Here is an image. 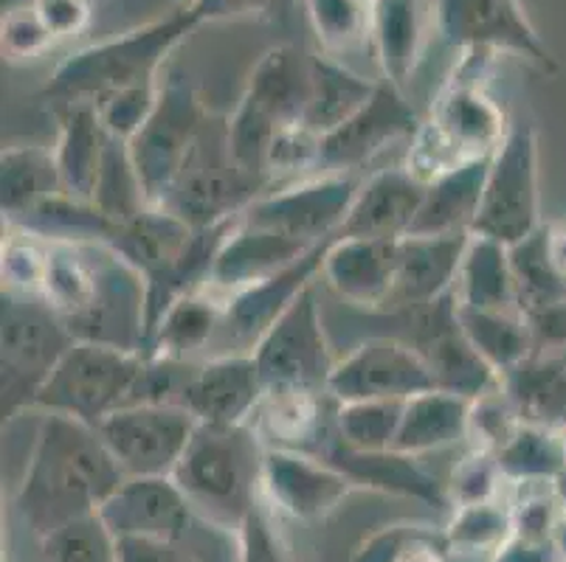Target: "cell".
Here are the masks:
<instances>
[{"mask_svg": "<svg viewBox=\"0 0 566 562\" xmlns=\"http://www.w3.org/2000/svg\"><path fill=\"white\" fill-rule=\"evenodd\" d=\"M305 9L322 54L344 56L373 45V7L361 0H305Z\"/></svg>", "mask_w": 566, "mask_h": 562, "instance_id": "60d3db41", "label": "cell"}, {"mask_svg": "<svg viewBox=\"0 0 566 562\" xmlns=\"http://www.w3.org/2000/svg\"><path fill=\"white\" fill-rule=\"evenodd\" d=\"M63 194L54 147L9 144L0 155V209L9 223H23L40 205Z\"/></svg>", "mask_w": 566, "mask_h": 562, "instance_id": "4dcf8cb0", "label": "cell"}, {"mask_svg": "<svg viewBox=\"0 0 566 562\" xmlns=\"http://www.w3.org/2000/svg\"><path fill=\"white\" fill-rule=\"evenodd\" d=\"M125 478L99 427L65 414H40L14 507L43 540L65 523L99 512Z\"/></svg>", "mask_w": 566, "mask_h": 562, "instance_id": "6da1fadb", "label": "cell"}, {"mask_svg": "<svg viewBox=\"0 0 566 562\" xmlns=\"http://www.w3.org/2000/svg\"><path fill=\"white\" fill-rule=\"evenodd\" d=\"M118 562H203L198 554L184 549V540L122 538L116 540Z\"/></svg>", "mask_w": 566, "mask_h": 562, "instance_id": "f5cc1de1", "label": "cell"}, {"mask_svg": "<svg viewBox=\"0 0 566 562\" xmlns=\"http://www.w3.org/2000/svg\"><path fill=\"white\" fill-rule=\"evenodd\" d=\"M311 105L305 113V127L316 132L336 130L338 124L347 121L355 110H361L373 99L378 82L364 79L355 71H349L338 56L331 54H311Z\"/></svg>", "mask_w": 566, "mask_h": 562, "instance_id": "d590c367", "label": "cell"}, {"mask_svg": "<svg viewBox=\"0 0 566 562\" xmlns=\"http://www.w3.org/2000/svg\"><path fill=\"white\" fill-rule=\"evenodd\" d=\"M426 183L406 167L380 169L361 180L347 220L333 240H403L423 205Z\"/></svg>", "mask_w": 566, "mask_h": 562, "instance_id": "603a6c76", "label": "cell"}, {"mask_svg": "<svg viewBox=\"0 0 566 562\" xmlns=\"http://www.w3.org/2000/svg\"><path fill=\"white\" fill-rule=\"evenodd\" d=\"M96 427L125 476H172L198 420L172 402H130Z\"/></svg>", "mask_w": 566, "mask_h": 562, "instance_id": "7c38bea8", "label": "cell"}, {"mask_svg": "<svg viewBox=\"0 0 566 562\" xmlns=\"http://www.w3.org/2000/svg\"><path fill=\"white\" fill-rule=\"evenodd\" d=\"M311 87V54L296 45H276L260 56L229 116L231 149L245 172L271 183L268 149L285 127L305 124Z\"/></svg>", "mask_w": 566, "mask_h": 562, "instance_id": "277c9868", "label": "cell"}, {"mask_svg": "<svg viewBox=\"0 0 566 562\" xmlns=\"http://www.w3.org/2000/svg\"><path fill=\"white\" fill-rule=\"evenodd\" d=\"M361 3H367V7H375V3H378V0H361Z\"/></svg>", "mask_w": 566, "mask_h": 562, "instance_id": "94428289", "label": "cell"}, {"mask_svg": "<svg viewBox=\"0 0 566 562\" xmlns=\"http://www.w3.org/2000/svg\"><path fill=\"white\" fill-rule=\"evenodd\" d=\"M547 247L555 267L566 276V223H547Z\"/></svg>", "mask_w": 566, "mask_h": 562, "instance_id": "6f0895ef", "label": "cell"}, {"mask_svg": "<svg viewBox=\"0 0 566 562\" xmlns=\"http://www.w3.org/2000/svg\"><path fill=\"white\" fill-rule=\"evenodd\" d=\"M513 278H516L518 307L524 316L566 304V276L555 267L547 247V223L533 236L511 247Z\"/></svg>", "mask_w": 566, "mask_h": 562, "instance_id": "f35d334b", "label": "cell"}, {"mask_svg": "<svg viewBox=\"0 0 566 562\" xmlns=\"http://www.w3.org/2000/svg\"><path fill=\"white\" fill-rule=\"evenodd\" d=\"M542 161L538 132L530 121H513L491 155L480 214L471 234L513 247L542 229Z\"/></svg>", "mask_w": 566, "mask_h": 562, "instance_id": "ba28073f", "label": "cell"}, {"mask_svg": "<svg viewBox=\"0 0 566 562\" xmlns=\"http://www.w3.org/2000/svg\"><path fill=\"white\" fill-rule=\"evenodd\" d=\"M564 445H566V433H564Z\"/></svg>", "mask_w": 566, "mask_h": 562, "instance_id": "6125c7cd", "label": "cell"}, {"mask_svg": "<svg viewBox=\"0 0 566 562\" xmlns=\"http://www.w3.org/2000/svg\"><path fill=\"white\" fill-rule=\"evenodd\" d=\"M49 265V240L12 225L3 240V290L40 296Z\"/></svg>", "mask_w": 566, "mask_h": 562, "instance_id": "f6af8a7d", "label": "cell"}, {"mask_svg": "<svg viewBox=\"0 0 566 562\" xmlns=\"http://www.w3.org/2000/svg\"><path fill=\"white\" fill-rule=\"evenodd\" d=\"M491 60L493 54L465 51L460 68L454 71L449 85L442 87L431 107L429 124L462 163L491 158L511 130V121L504 118V110L493 102L482 82L485 65Z\"/></svg>", "mask_w": 566, "mask_h": 562, "instance_id": "5bb4252c", "label": "cell"}, {"mask_svg": "<svg viewBox=\"0 0 566 562\" xmlns=\"http://www.w3.org/2000/svg\"><path fill=\"white\" fill-rule=\"evenodd\" d=\"M502 389L524 425L566 433V349H538L502 374Z\"/></svg>", "mask_w": 566, "mask_h": 562, "instance_id": "f546056e", "label": "cell"}, {"mask_svg": "<svg viewBox=\"0 0 566 562\" xmlns=\"http://www.w3.org/2000/svg\"><path fill=\"white\" fill-rule=\"evenodd\" d=\"M265 442L254 425H203L198 422L172 478L195 512L220 526L243 523L262 501Z\"/></svg>", "mask_w": 566, "mask_h": 562, "instance_id": "3957f363", "label": "cell"}, {"mask_svg": "<svg viewBox=\"0 0 566 562\" xmlns=\"http://www.w3.org/2000/svg\"><path fill=\"white\" fill-rule=\"evenodd\" d=\"M313 247L318 245H307L293 236L260 229V225H251L237 216L220 245L206 290L226 304V298L237 296L245 287L260 285L285 267L296 265L302 256L311 254Z\"/></svg>", "mask_w": 566, "mask_h": 562, "instance_id": "44dd1931", "label": "cell"}, {"mask_svg": "<svg viewBox=\"0 0 566 562\" xmlns=\"http://www.w3.org/2000/svg\"><path fill=\"white\" fill-rule=\"evenodd\" d=\"M406 316L415 321L411 343L429 363L437 389L473 402L502 385L499 371L471 347V340L462 332L457 318V293Z\"/></svg>", "mask_w": 566, "mask_h": 562, "instance_id": "e0dca14e", "label": "cell"}, {"mask_svg": "<svg viewBox=\"0 0 566 562\" xmlns=\"http://www.w3.org/2000/svg\"><path fill=\"white\" fill-rule=\"evenodd\" d=\"M355 489L358 487L353 478L324 456L265 447L262 501L280 515L305 520V523L324 520L336 512Z\"/></svg>", "mask_w": 566, "mask_h": 562, "instance_id": "ac0fdd59", "label": "cell"}, {"mask_svg": "<svg viewBox=\"0 0 566 562\" xmlns=\"http://www.w3.org/2000/svg\"><path fill=\"white\" fill-rule=\"evenodd\" d=\"M499 473L507 484H555L566 473L564 433L524 425L496 453Z\"/></svg>", "mask_w": 566, "mask_h": 562, "instance_id": "74e56055", "label": "cell"}, {"mask_svg": "<svg viewBox=\"0 0 566 562\" xmlns=\"http://www.w3.org/2000/svg\"><path fill=\"white\" fill-rule=\"evenodd\" d=\"M91 203L111 223H130V220H136L138 214L150 209L142 174L133 163L130 144L122 141V138L111 136V141H107L105 161H102V172L94 185Z\"/></svg>", "mask_w": 566, "mask_h": 562, "instance_id": "ab89813d", "label": "cell"}, {"mask_svg": "<svg viewBox=\"0 0 566 562\" xmlns=\"http://www.w3.org/2000/svg\"><path fill=\"white\" fill-rule=\"evenodd\" d=\"M251 352H223L192 365L181 405L203 425H251L265 400Z\"/></svg>", "mask_w": 566, "mask_h": 562, "instance_id": "d6986e66", "label": "cell"}, {"mask_svg": "<svg viewBox=\"0 0 566 562\" xmlns=\"http://www.w3.org/2000/svg\"><path fill=\"white\" fill-rule=\"evenodd\" d=\"M226 304L209 290L175 298L147 340V358L192 360L195 352L220 338Z\"/></svg>", "mask_w": 566, "mask_h": 562, "instance_id": "836d02e7", "label": "cell"}, {"mask_svg": "<svg viewBox=\"0 0 566 562\" xmlns=\"http://www.w3.org/2000/svg\"><path fill=\"white\" fill-rule=\"evenodd\" d=\"M471 405L473 402L465 396L440 389L411 396L403 405V420L392 450L406 456H426L460 445L471 433Z\"/></svg>", "mask_w": 566, "mask_h": 562, "instance_id": "1f68e13d", "label": "cell"}, {"mask_svg": "<svg viewBox=\"0 0 566 562\" xmlns=\"http://www.w3.org/2000/svg\"><path fill=\"white\" fill-rule=\"evenodd\" d=\"M144 360L147 358L142 352L130 349L74 340L40 385L32 411L74 416L96 427L113 411L130 405Z\"/></svg>", "mask_w": 566, "mask_h": 562, "instance_id": "8992f818", "label": "cell"}, {"mask_svg": "<svg viewBox=\"0 0 566 562\" xmlns=\"http://www.w3.org/2000/svg\"><path fill=\"white\" fill-rule=\"evenodd\" d=\"M276 0H189L187 9L203 23H226V20L262 18L274 9Z\"/></svg>", "mask_w": 566, "mask_h": 562, "instance_id": "db71d44e", "label": "cell"}, {"mask_svg": "<svg viewBox=\"0 0 566 562\" xmlns=\"http://www.w3.org/2000/svg\"><path fill=\"white\" fill-rule=\"evenodd\" d=\"M471 234L398 240L395 285L384 312H415L454 293Z\"/></svg>", "mask_w": 566, "mask_h": 562, "instance_id": "7402d4cb", "label": "cell"}, {"mask_svg": "<svg viewBox=\"0 0 566 562\" xmlns=\"http://www.w3.org/2000/svg\"><path fill=\"white\" fill-rule=\"evenodd\" d=\"M426 534H429V529H423V526H386V529L375 532L369 540H364L355 549L349 562H400L406 556V551L417 540H423Z\"/></svg>", "mask_w": 566, "mask_h": 562, "instance_id": "f907efd6", "label": "cell"}, {"mask_svg": "<svg viewBox=\"0 0 566 562\" xmlns=\"http://www.w3.org/2000/svg\"><path fill=\"white\" fill-rule=\"evenodd\" d=\"M457 304L493 312H522L516 278H513L511 247L488 236L471 234L457 276Z\"/></svg>", "mask_w": 566, "mask_h": 562, "instance_id": "e575fe53", "label": "cell"}, {"mask_svg": "<svg viewBox=\"0 0 566 562\" xmlns=\"http://www.w3.org/2000/svg\"><path fill=\"white\" fill-rule=\"evenodd\" d=\"M331 242L313 247L311 254L302 256L296 265L285 267L276 276L265 278L260 285L245 287L237 296L226 298V316L220 338H229L237 352H251L256 340L271 329V324L285 312L305 287L313 285V278L322 276L324 251Z\"/></svg>", "mask_w": 566, "mask_h": 562, "instance_id": "cb8c5ba5", "label": "cell"}, {"mask_svg": "<svg viewBox=\"0 0 566 562\" xmlns=\"http://www.w3.org/2000/svg\"><path fill=\"white\" fill-rule=\"evenodd\" d=\"M268 180L245 172L234 158L229 116L209 113L161 209L181 216L192 229H212L245 214L249 205L268 192Z\"/></svg>", "mask_w": 566, "mask_h": 562, "instance_id": "5b68a950", "label": "cell"}, {"mask_svg": "<svg viewBox=\"0 0 566 562\" xmlns=\"http://www.w3.org/2000/svg\"><path fill=\"white\" fill-rule=\"evenodd\" d=\"M420 124L406 93L380 79L361 110H355L336 130L324 132L318 141V172L355 174L392 144L411 141Z\"/></svg>", "mask_w": 566, "mask_h": 562, "instance_id": "2e32d148", "label": "cell"}, {"mask_svg": "<svg viewBox=\"0 0 566 562\" xmlns=\"http://www.w3.org/2000/svg\"><path fill=\"white\" fill-rule=\"evenodd\" d=\"M192 512V503L172 476H127L99 507L102 523L116 540H184Z\"/></svg>", "mask_w": 566, "mask_h": 562, "instance_id": "ffe728a7", "label": "cell"}, {"mask_svg": "<svg viewBox=\"0 0 566 562\" xmlns=\"http://www.w3.org/2000/svg\"><path fill=\"white\" fill-rule=\"evenodd\" d=\"M555 489H558V498H560V503H564V509H566V473L558 478V481H555Z\"/></svg>", "mask_w": 566, "mask_h": 562, "instance_id": "91938a15", "label": "cell"}, {"mask_svg": "<svg viewBox=\"0 0 566 562\" xmlns=\"http://www.w3.org/2000/svg\"><path fill=\"white\" fill-rule=\"evenodd\" d=\"M553 545H555V554L566 562V509H564V515L558 518V526H555Z\"/></svg>", "mask_w": 566, "mask_h": 562, "instance_id": "680465c9", "label": "cell"}, {"mask_svg": "<svg viewBox=\"0 0 566 562\" xmlns=\"http://www.w3.org/2000/svg\"><path fill=\"white\" fill-rule=\"evenodd\" d=\"M513 538V512L511 507H499L496 501L491 503H473V507H457L454 518H451L449 529H446V540L449 549L462 551H493L504 545Z\"/></svg>", "mask_w": 566, "mask_h": 562, "instance_id": "7bdbcfd3", "label": "cell"}, {"mask_svg": "<svg viewBox=\"0 0 566 562\" xmlns=\"http://www.w3.org/2000/svg\"><path fill=\"white\" fill-rule=\"evenodd\" d=\"M437 389L434 374L411 340L369 338L336 360L327 394L342 402L411 400Z\"/></svg>", "mask_w": 566, "mask_h": 562, "instance_id": "9a60e30c", "label": "cell"}, {"mask_svg": "<svg viewBox=\"0 0 566 562\" xmlns=\"http://www.w3.org/2000/svg\"><path fill=\"white\" fill-rule=\"evenodd\" d=\"M429 18L437 34L462 54H513L549 76L560 71L522 0H429Z\"/></svg>", "mask_w": 566, "mask_h": 562, "instance_id": "8fae6325", "label": "cell"}, {"mask_svg": "<svg viewBox=\"0 0 566 562\" xmlns=\"http://www.w3.org/2000/svg\"><path fill=\"white\" fill-rule=\"evenodd\" d=\"M322 456L336 464V467H342L353 478L355 487L415 498V501L429 503V507L437 509H449L451 503L449 489L417 464V456H406V453L398 450H353V447L342 445L338 436L327 445Z\"/></svg>", "mask_w": 566, "mask_h": 562, "instance_id": "484cf974", "label": "cell"}, {"mask_svg": "<svg viewBox=\"0 0 566 562\" xmlns=\"http://www.w3.org/2000/svg\"><path fill=\"white\" fill-rule=\"evenodd\" d=\"M457 318L471 347L499 371V378L538 352L524 312H493L457 304Z\"/></svg>", "mask_w": 566, "mask_h": 562, "instance_id": "8d00e7d4", "label": "cell"}, {"mask_svg": "<svg viewBox=\"0 0 566 562\" xmlns=\"http://www.w3.org/2000/svg\"><path fill=\"white\" fill-rule=\"evenodd\" d=\"M336 400L331 394H307V391H285L265 394L260 411L262 442L268 447H285L322 456L336 439Z\"/></svg>", "mask_w": 566, "mask_h": 562, "instance_id": "4316f807", "label": "cell"}, {"mask_svg": "<svg viewBox=\"0 0 566 562\" xmlns=\"http://www.w3.org/2000/svg\"><path fill=\"white\" fill-rule=\"evenodd\" d=\"M400 400L342 402L336 409V436L353 450H392L403 420Z\"/></svg>", "mask_w": 566, "mask_h": 562, "instance_id": "b9f144b4", "label": "cell"}, {"mask_svg": "<svg viewBox=\"0 0 566 562\" xmlns=\"http://www.w3.org/2000/svg\"><path fill=\"white\" fill-rule=\"evenodd\" d=\"M51 107L56 116L54 158L60 167V180H63V194L71 200L91 203L111 132L105 130L96 107L87 102Z\"/></svg>", "mask_w": 566, "mask_h": 562, "instance_id": "83f0119b", "label": "cell"}, {"mask_svg": "<svg viewBox=\"0 0 566 562\" xmlns=\"http://www.w3.org/2000/svg\"><path fill=\"white\" fill-rule=\"evenodd\" d=\"M164 82V79H161ZM161 82H147V85L127 87V91H118L107 99H102L96 107L105 130L113 138H122V141H133L138 130H142L150 113L156 110L158 93H161Z\"/></svg>", "mask_w": 566, "mask_h": 562, "instance_id": "bcb514c9", "label": "cell"}, {"mask_svg": "<svg viewBox=\"0 0 566 562\" xmlns=\"http://www.w3.org/2000/svg\"><path fill=\"white\" fill-rule=\"evenodd\" d=\"M398 240H331L324 251L322 276L342 301L384 312L395 285Z\"/></svg>", "mask_w": 566, "mask_h": 562, "instance_id": "d4e9b609", "label": "cell"}, {"mask_svg": "<svg viewBox=\"0 0 566 562\" xmlns=\"http://www.w3.org/2000/svg\"><path fill=\"white\" fill-rule=\"evenodd\" d=\"M251 354L268 394H327L336 358L318 312L316 282L293 298L291 307L256 340Z\"/></svg>", "mask_w": 566, "mask_h": 562, "instance_id": "9c48e42d", "label": "cell"}, {"mask_svg": "<svg viewBox=\"0 0 566 562\" xmlns=\"http://www.w3.org/2000/svg\"><path fill=\"white\" fill-rule=\"evenodd\" d=\"M502 473L493 453L476 450L471 458L460 464L451 476L449 498L457 507H473V503H491L496 501L499 484H502Z\"/></svg>", "mask_w": 566, "mask_h": 562, "instance_id": "681fc988", "label": "cell"}, {"mask_svg": "<svg viewBox=\"0 0 566 562\" xmlns=\"http://www.w3.org/2000/svg\"><path fill=\"white\" fill-rule=\"evenodd\" d=\"M555 545L538 543V540L516 538L513 534L504 545H499L491 554V562H555Z\"/></svg>", "mask_w": 566, "mask_h": 562, "instance_id": "9f6ffc18", "label": "cell"}, {"mask_svg": "<svg viewBox=\"0 0 566 562\" xmlns=\"http://www.w3.org/2000/svg\"><path fill=\"white\" fill-rule=\"evenodd\" d=\"M3 420L32 411L40 385L49 380L74 335L43 296L3 290Z\"/></svg>", "mask_w": 566, "mask_h": 562, "instance_id": "52a82bcc", "label": "cell"}, {"mask_svg": "<svg viewBox=\"0 0 566 562\" xmlns=\"http://www.w3.org/2000/svg\"><path fill=\"white\" fill-rule=\"evenodd\" d=\"M198 25L195 14L184 7L169 12L167 18L136 25L125 34L85 45L56 65L40 96L51 105H71V102L99 105L118 91L161 82L164 62Z\"/></svg>", "mask_w": 566, "mask_h": 562, "instance_id": "7a4b0ae2", "label": "cell"}, {"mask_svg": "<svg viewBox=\"0 0 566 562\" xmlns=\"http://www.w3.org/2000/svg\"><path fill=\"white\" fill-rule=\"evenodd\" d=\"M209 113L212 110L203 105L187 76H164L156 110L133 136V141H127L150 205L164 203L198 141L200 130H203Z\"/></svg>", "mask_w": 566, "mask_h": 562, "instance_id": "30bf717a", "label": "cell"}, {"mask_svg": "<svg viewBox=\"0 0 566 562\" xmlns=\"http://www.w3.org/2000/svg\"><path fill=\"white\" fill-rule=\"evenodd\" d=\"M32 7L56 43L82 34L91 25V14H94L91 0H32Z\"/></svg>", "mask_w": 566, "mask_h": 562, "instance_id": "816d5d0a", "label": "cell"}, {"mask_svg": "<svg viewBox=\"0 0 566 562\" xmlns=\"http://www.w3.org/2000/svg\"><path fill=\"white\" fill-rule=\"evenodd\" d=\"M358 189V174L322 172L316 178L296 180L280 192H265L249 205L245 214H240V220L307 245H322L338 234Z\"/></svg>", "mask_w": 566, "mask_h": 562, "instance_id": "4fadbf2b", "label": "cell"}, {"mask_svg": "<svg viewBox=\"0 0 566 562\" xmlns=\"http://www.w3.org/2000/svg\"><path fill=\"white\" fill-rule=\"evenodd\" d=\"M237 545H240V562H296L265 501L256 503L243 523L237 526Z\"/></svg>", "mask_w": 566, "mask_h": 562, "instance_id": "7dc6e473", "label": "cell"}, {"mask_svg": "<svg viewBox=\"0 0 566 562\" xmlns=\"http://www.w3.org/2000/svg\"><path fill=\"white\" fill-rule=\"evenodd\" d=\"M45 560L51 562H118L116 538L102 523L99 512L65 523L63 529L40 540Z\"/></svg>", "mask_w": 566, "mask_h": 562, "instance_id": "ee69618b", "label": "cell"}, {"mask_svg": "<svg viewBox=\"0 0 566 562\" xmlns=\"http://www.w3.org/2000/svg\"><path fill=\"white\" fill-rule=\"evenodd\" d=\"M0 43H3V54L9 60H40L43 54H49L56 45V40L51 38V31L45 29V23L40 20V14L34 12V7H18L9 9L3 14V23H0Z\"/></svg>", "mask_w": 566, "mask_h": 562, "instance_id": "c3c4849f", "label": "cell"}, {"mask_svg": "<svg viewBox=\"0 0 566 562\" xmlns=\"http://www.w3.org/2000/svg\"><path fill=\"white\" fill-rule=\"evenodd\" d=\"M429 0H378L373 7V51L384 79L406 93L420 60Z\"/></svg>", "mask_w": 566, "mask_h": 562, "instance_id": "d6a6232c", "label": "cell"}, {"mask_svg": "<svg viewBox=\"0 0 566 562\" xmlns=\"http://www.w3.org/2000/svg\"><path fill=\"white\" fill-rule=\"evenodd\" d=\"M538 349H566V304L527 316Z\"/></svg>", "mask_w": 566, "mask_h": 562, "instance_id": "11a10c76", "label": "cell"}, {"mask_svg": "<svg viewBox=\"0 0 566 562\" xmlns=\"http://www.w3.org/2000/svg\"><path fill=\"white\" fill-rule=\"evenodd\" d=\"M488 167L491 158H476L431 180L409 236L471 234L485 192Z\"/></svg>", "mask_w": 566, "mask_h": 562, "instance_id": "f1b7e54d", "label": "cell"}]
</instances>
